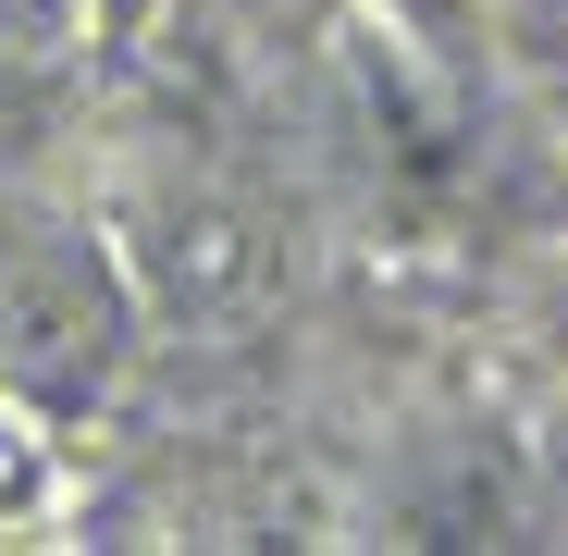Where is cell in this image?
Here are the masks:
<instances>
[{
  "instance_id": "obj_1",
  "label": "cell",
  "mask_w": 568,
  "mask_h": 556,
  "mask_svg": "<svg viewBox=\"0 0 568 556\" xmlns=\"http://www.w3.org/2000/svg\"><path fill=\"white\" fill-rule=\"evenodd\" d=\"M136 358V285L100 247V223L50 211L38 185H0V408L13 421H62L100 408Z\"/></svg>"
},
{
  "instance_id": "obj_2",
  "label": "cell",
  "mask_w": 568,
  "mask_h": 556,
  "mask_svg": "<svg viewBox=\"0 0 568 556\" xmlns=\"http://www.w3.org/2000/svg\"><path fill=\"white\" fill-rule=\"evenodd\" d=\"M74 87H87V62H74V13H62V0H0V185L38 173V161L62 149Z\"/></svg>"
},
{
  "instance_id": "obj_3",
  "label": "cell",
  "mask_w": 568,
  "mask_h": 556,
  "mask_svg": "<svg viewBox=\"0 0 568 556\" xmlns=\"http://www.w3.org/2000/svg\"><path fill=\"white\" fill-rule=\"evenodd\" d=\"M38 495V457H26V433H13V408H0V519H13Z\"/></svg>"
}]
</instances>
